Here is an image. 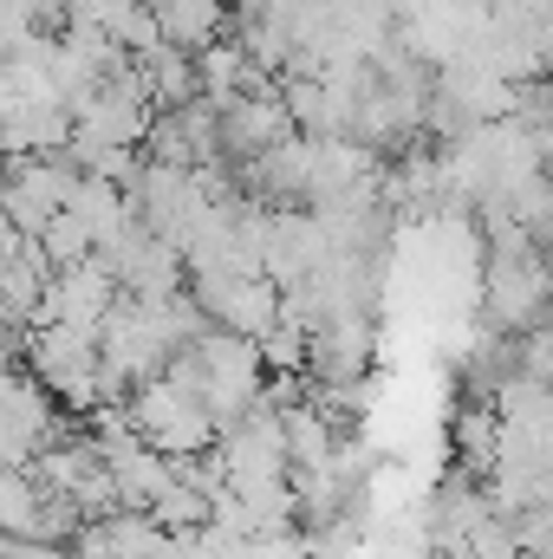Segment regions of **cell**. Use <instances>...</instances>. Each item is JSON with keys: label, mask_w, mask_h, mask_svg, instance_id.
<instances>
[{"label": "cell", "mask_w": 553, "mask_h": 559, "mask_svg": "<svg viewBox=\"0 0 553 559\" xmlns=\"http://www.w3.org/2000/svg\"><path fill=\"white\" fill-rule=\"evenodd\" d=\"M222 7L228 0H156V39L176 46V52H196L209 39H222Z\"/></svg>", "instance_id": "obj_1"}, {"label": "cell", "mask_w": 553, "mask_h": 559, "mask_svg": "<svg viewBox=\"0 0 553 559\" xmlns=\"http://www.w3.org/2000/svg\"><path fill=\"white\" fill-rule=\"evenodd\" d=\"M105 468H111L118 508H150V501H156V488L169 481V455H163V449H150V442H131V449L105 455Z\"/></svg>", "instance_id": "obj_2"}, {"label": "cell", "mask_w": 553, "mask_h": 559, "mask_svg": "<svg viewBox=\"0 0 553 559\" xmlns=\"http://www.w3.org/2000/svg\"><path fill=\"white\" fill-rule=\"evenodd\" d=\"M143 514H150V521H156V527H163V534H196V527H202V521H209V495H202V488H189V481H176V475H169V481H163V488H156V501H150V508H143Z\"/></svg>", "instance_id": "obj_3"}, {"label": "cell", "mask_w": 553, "mask_h": 559, "mask_svg": "<svg viewBox=\"0 0 553 559\" xmlns=\"http://www.w3.org/2000/svg\"><path fill=\"white\" fill-rule=\"evenodd\" d=\"M33 241H39L46 267H72V261H85V254H92L85 222H79V215H66V209H52V215H46V228H39Z\"/></svg>", "instance_id": "obj_4"}]
</instances>
